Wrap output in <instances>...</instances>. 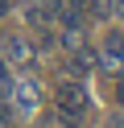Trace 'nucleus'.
<instances>
[{
    "instance_id": "1",
    "label": "nucleus",
    "mask_w": 124,
    "mask_h": 128,
    "mask_svg": "<svg viewBox=\"0 0 124 128\" xmlns=\"http://www.w3.org/2000/svg\"><path fill=\"white\" fill-rule=\"evenodd\" d=\"M54 108H58V120H62L66 128L79 124L83 112H87V87H83V78H62V83H58Z\"/></svg>"
},
{
    "instance_id": "2",
    "label": "nucleus",
    "mask_w": 124,
    "mask_h": 128,
    "mask_svg": "<svg viewBox=\"0 0 124 128\" xmlns=\"http://www.w3.org/2000/svg\"><path fill=\"white\" fill-rule=\"evenodd\" d=\"M99 58H103V66H112V70L124 66V29H107V33H103Z\"/></svg>"
},
{
    "instance_id": "3",
    "label": "nucleus",
    "mask_w": 124,
    "mask_h": 128,
    "mask_svg": "<svg viewBox=\"0 0 124 128\" xmlns=\"http://www.w3.org/2000/svg\"><path fill=\"white\" fill-rule=\"evenodd\" d=\"M4 50H8V58H13L17 66H25V70H29V66H37V50H33L25 37H17V33H13V37L4 42Z\"/></svg>"
},
{
    "instance_id": "4",
    "label": "nucleus",
    "mask_w": 124,
    "mask_h": 128,
    "mask_svg": "<svg viewBox=\"0 0 124 128\" xmlns=\"http://www.w3.org/2000/svg\"><path fill=\"white\" fill-rule=\"evenodd\" d=\"M13 99H17V108H21V112H33V108L41 103V87L33 83V78H21V83L13 87Z\"/></svg>"
},
{
    "instance_id": "5",
    "label": "nucleus",
    "mask_w": 124,
    "mask_h": 128,
    "mask_svg": "<svg viewBox=\"0 0 124 128\" xmlns=\"http://www.w3.org/2000/svg\"><path fill=\"white\" fill-rule=\"evenodd\" d=\"M8 87V66H4V58H0V91Z\"/></svg>"
},
{
    "instance_id": "6",
    "label": "nucleus",
    "mask_w": 124,
    "mask_h": 128,
    "mask_svg": "<svg viewBox=\"0 0 124 128\" xmlns=\"http://www.w3.org/2000/svg\"><path fill=\"white\" fill-rule=\"evenodd\" d=\"M116 103H120V108H124V78H120V83H116Z\"/></svg>"
},
{
    "instance_id": "7",
    "label": "nucleus",
    "mask_w": 124,
    "mask_h": 128,
    "mask_svg": "<svg viewBox=\"0 0 124 128\" xmlns=\"http://www.w3.org/2000/svg\"><path fill=\"white\" fill-rule=\"evenodd\" d=\"M8 8H13V0H0V17H8Z\"/></svg>"
},
{
    "instance_id": "8",
    "label": "nucleus",
    "mask_w": 124,
    "mask_h": 128,
    "mask_svg": "<svg viewBox=\"0 0 124 128\" xmlns=\"http://www.w3.org/2000/svg\"><path fill=\"white\" fill-rule=\"evenodd\" d=\"M116 8H120V12H124V0H116Z\"/></svg>"
}]
</instances>
